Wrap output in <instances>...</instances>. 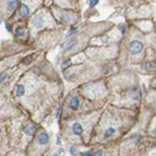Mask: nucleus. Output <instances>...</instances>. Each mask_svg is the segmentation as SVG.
Returning a JSON list of instances; mask_svg holds the SVG:
<instances>
[{
    "mask_svg": "<svg viewBox=\"0 0 156 156\" xmlns=\"http://www.w3.org/2000/svg\"><path fill=\"white\" fill-rule=\"evenodd\" d=\"M129 48H130V51H131V54H139L140 51L142 50V48H144V45H142V43L139 41V40H134V41L130 43Z\"/></svg>",
    "mask_w": 156,
    "mask_h": 156,
    "instance_id": "obj_1",
    "label": "nucleus"
},
{
    "mask_svg": "<svg viewBox=\"0 0 156 156\" xmlns=\"http://www.w3.org/2000/svg\"><path fill=\"white\" fill-rule=\"evenodd\" d=\"M44 24V18H43V14H36L33 19V25L36 28H40L41 25Z\"/></svg>",
    "mask_w": 156,
    "mask_h": 156,
    "instance_id": "obj_2",
    "label": "nucleus"
},
{
    "mask_svg": "<svg viewBox=\"0 0 156 156\" xmlns=\"http://www.w3.org/2000/svg\"><path fill=\"white\" fill-rule=\"evenodd\" d=\"M49 140H50V137H49V135L46 134V133H41V134H39V136H37V142L40 145H45V144H48L49 142Z\"/></svg>",
    "mask_w": 156,
    "mask_h": 156,
    "instance_id": "obj_3",
    "label": "nucleus"
},
{
    "mask_svg": "<svg viewBox=\"0 0 156 156\" xmlns=\"http://www.w3.org/2000/svg\"><path fill=\"white\" fill-rule=\"evenodd\" d=\"M18 6H19V0H8L6 9H8L9 11H15Z\"/></svg>",
    "mask_w": 156,
    "mask_h": 156,
    "instance_id": "obj_4",
    "label": "nucleus"
},
{
    "mask_svg": "<svg viewBox=\"0 0 156 156\" xmlns=\"http://www.w3.org/2000/svg\"><path fill=\"white\" fill-rule=\"evenodd\" d=\"M80 105V100L77 96H73L70 100H69V106L73 109V110H76Z\"/></svg>",
    "mask_w": 156,
    "mask_h": 156,
    "instance_id": "obj_5",
    "label": "nucleus"
},
{
    "mask_svg": "<svg viewBox=\"0 0 156 156\" xmlns=\"http://www.w3.org/2000/svg\"><path fill=\"white\" fill-rule=\"evenodd\" d=\"M29 6L27 5V4H21L20 5V9H19V14H20V16H23V18H25V16H28L29 15Z\"/></svg>",
    "mask_w": 156,
    "mask_h": 156,
    "instance_id": "obj_6",
    "label": "nucleus"
},
{
    "mask_svg": "<svg viewBox=\"0 0 156 156\" xmlns=\"http://www.w3.org/2000/svg\"><path fill=\"white\" fill-rule=\"evenodd\" d=\"M73 134L74 135H81L83 134V126L79 122H75L73 125Z\"/></svg>",
    "mask_w": 156,
    "mask_h": 156,
    "instance_id": "obj_7",
    "label": "nucleus"
},
{
    "mask_svg": "<svg viewBox=\"0 0 156 156\" xmlns=\"http://www.w3.org/2000/svg\"><path fill=\"white\" fill-rule=\"evenodd\" d=\"M34 131H35V125H34V124L30 122V124H28L27 126H24V133L27 134V135L30 136V135L34 134Z\"/></svg>",
    "mask_w": 156,
    "mask_h": 156,
    "instance_id": "obj_8",
    "label": "nucleus"
},
{
    "mask_svg": "<svg viewBox=\"0 0 156 156\" xmlns=\"http://www.w3.org/2000/svg\"><path fill=\"white\" fill-rule=\"evenodd\" d=\"M76 43H77L76 39H71V40H69V41H66V43H64V44H62V49L69 50V49H71L74 45H76Z\"/></svg>",
    "mask_w": 156,
    "mask_h": 156,
    "instance_id": "obj_9",
    "label": "nucleus"
},
{
    "mask_svg": "<svg viewBox=\"0 0 156 156\" xmlns=\"http://www.w3.org/2000/svg\"><path fill=\"white\" fill-rule=\"evenodd\" d=\"M115 133H116V130H115L114 127H109V129H106V131L104 133V137H105V139H109V137H111Z\"/></svg>",
    "mask_w": 156,
    "mask_h": 156,
    "instance_id": "obj_10",
    "label": "nucleus"
},
{
    "mask_svg": "<svg viewBox=\"0 0 156 156\" xmlns=\"http://www.w3.org/2000/svg\"><path fill=\"white\" fill-rule=\"evenodd\" d=\"M74 20V15L73 14H64L61 16V21L62 23H71Z\"/></svg>",
    "mask_w": 156,
    "mask_h": 156,
    "instance_id": "obj_11",
    "label": "nucleus"
},
{
    "mask_svg": "<svg viewBox=\"0 0 156 156\" xmlns=\"http://www.w3.org/2000/svg\"><path fill=\"white\" fill-rule=\"evenodd\" d=\"M24 93H25L24 85H21V84L16 85V96H23V95H24Z\"/></svg>",
    "mask_w": 156,
    "mask_h": 156,
    "instance_id": "obj_12",
    "label": "nucleus"
},
{
    "mask_svg": "<svg viewBox=\"0 0 156 156\" xmlns=\"http://www.w3.org/2000/svg\"><path fill=\"white\" fill-rule=\"evenodd\" d=\"M15 35H16L18 37H24V36H25V30H24L23 28H18V29L15 30Z\"/></svg>",
    "mask_w": 156,
    "mask_h": 156,
    "instance_id": "obj_13",
    "label": "nucleus"
},
{
    "mask_svg": "<svg viewBox=\"0 0 156 156\" xmlns=\"http://www.w3.org/2000/svg\"><path fill=\"white\" fill-rule=\"evenodd\" d=\"M33 59H34V55H29V56H27V58L23 60V62H24V64H27V65H29V64L33 61Z\"/></svg>",
    "mask_w": 156,
    "mask_h": 156,
    "instance_id": "obj_14",
    "label": "nucleus"
},
{
    "mask_svg": "<svg viewBox=\"0 0 156 156\" xmlns=\"http://www.w3.org/2000/svg\"><path fill=\"white\" fill-rule=\"evenodd\" d=\"M69 66H71V60H66L62 65H61V68H62V70H65V69H68Z\"/></svg>",
    "mask_w": 156,
    "mask_h": 156,
    "instance_id": "obj_15",
    "label": "nucleus"
},
{
    "mask_svg": "<svg viewBox=\"0 0 156 156\" xmlns=\"http://www.w3.org/2000/svg\"><path fill=\"white\" fill-rule=\"evenodd\" d=\"M76 31H77V28H76V27H73V28L69 30V33H68V35H66V36H68V37H70V36H73Z\"/></svg>",
    "mask_w": 156,
    "mask_h": 156,
    "instance_id": "obj_16",
    "label": "nucleus"
},
{
    "mask_svg": "<svg viewBox=\"0 0 156 156\" xmlns=\"http://www.w3.org/2000/svg\"><path fill=\"white\" fill-rule=\"evenodd\" d=\"M6 77H8V73L6 71L0 74V83H4V80H6Z\"/></svg>",
    "mask_w": 156,
    "mask_h": 156,
    "instance_id": "obj_17",
    "label": "nucleus"
},
{
    "mask_svg": "<svg viewBox=\"0 0 156 156\" xmlns=\"http://www.w3.org/2000/svg\"><path fill=\"white\" fill-rule=\"evenodd\" d=\"M145 68L149 69V70H154V69H155V64H154V62H147V64L145 65Z\"/></svg>",
    "mask_w": 156,
    "mask_h": 156,
    "instance_id": "obj_18",
    "label": "nucleus"
},
{
    "mask_svg": "<svg viewBox=\"0 0 156 156\" xmlns=\"http://www.w3.org/2000/svg\"><path fill=\"white\" fill-rule=\"evenodd\" d=\"M99 3V0H90V8H94Z\"/></svg>",
    "mask_w": 156,
    "mask_h": 156,
    "instance_id": "obj_19",
    "label": "nucleus"
},
{
    "mask_svg": "<svg viewBox=\"0 0 156 156\" xmlns=\"http://www.w3.org/2000/svg\"><path fill=\"white\" fill-rule=\"evenodd\" d=\"M93 155L94 156H100V155H104L101 150H98V151H93Z\"/></svg>",
    "mask_w": 156,
    "mask_h": 156,
    "instance_id": "obj_20",
    "label": "nucleus"
},
{
    "mask_svg": "<svg viewBox=\"0 0 156 156\" xmlns=\"http://www.w3.org/2000/svg\"><path fill=\"white\" fill-rule=\"evenodd\" d=\"M76 152H77V149H76L75 146H71V147H70V154L74 155V154H76Z\"/></svg>",
    "mask_w": 156,
    "mask_h": 156,
    "instance_id": "obj_21",
    "label": "nucleus"
},
{
    "mask_svg": "<svg viewBox=\"0 0 156 156\" xmlns=\"http://www.w3.org/2000/svg\"><path fill=\"white\" fill-rule=\"evenodd\" d=\"M83 155H84V156H90V155H93V151H86V152H84Z\"/></svg>",
    "mask_w": 156,
    "mask_h": 156,
    "instance_id": "obj_22",
    "label": "nucleus"
},
{
    "mask_svg": "<svg viewBox=\"0 0 156 156\" xmlns=\"http://www.w3.org/2000/svg\"><path fill=\"white\" fill-rule=\"evenodd\" d=\"M6 30H8V31H10V30H11V27H10L9 24H6Z\"/></svg>",
    "mask_w": 156,
    "mask_h": 156,
    "instance_id": "obj_23",
    "label": "nucleus"
},
{
    "mask_svg": "<svg viewBox=\"0 0 156 156\" xmlns=\"http://www.w3.org/2000/svg\"><path fill=\"white\" fill-rule=\"evenodd\" d=\"M120 29H121V31H125V27H124V25H120Z\"/></svg>",
    "mask_w": 156,
    "mask_h": 156,
    "instance_id": "obj_24",
    "label": "nucleus"
},
{
    "mask_svg": "<svg viewBox=\"0 0 156 156\" xmlns=\"http://www.w3.org/2000/svg\"><path fill=\"white\" fill-rule=\"evenodd\" d=\"M59 116H60V109L56 111V118H59Z\"/></svg>",
    "mask_w": 156,
    "mask_h": 156,
    "instance_id": "obj_25",
    "label": "nucleus"
},
{
    "mask_svg": "<svg viewBox=\"0 0 156 156\" xmlns=\"http://www.w3.org/2000/svg\"><path fill=\"white\" fill-rule=\"evenodd\" d=\"M0 24H2V19H0Z\"/></svg>",
    "mask_w": 156,
    "mask_h": 156,
    "instance_id": "obj_26",
    "label": "nucleus"
}]
</instances>
